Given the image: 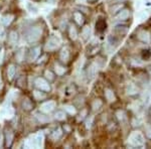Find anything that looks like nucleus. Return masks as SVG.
<instances>
[{"label": "nucleus", "instance_id": "obj_1", "mask_svg": "<svg viewBox=\"0 0 151 149\" xmlns=\"http://www.w3.org/2000/svg\"><path fill=\"white\" fill-rule=\"evenodd\" d=\"M42 35V28L40 26H35L31 27L26 33V40L28 42H35L40 38Z\"/></svg>", "mask_w": 151, "mask_h": 149}, {"label": "nucleus", "instance_id": "obj_2", "mask_svg": "<svg viewBox=\"0 0 151 149\" xmlns=\"http://www.w3.org/2000/svg\"><path fill=\"white\" fill-rule=\"evenodd\" d=\"M129 143L133 146H136V147H139V146H142L145 142L144 136L140 133V132H132L130 134L128 138Z\"/></svg>", "mask_w": 151, "mask_h": 149}, {"label": "nucleus", "instance_id": "obj_3", "mask_svg": "<svg viewBox=\"0 0 151 149\" xmlns=\"http://www.w3.org/2000/svg\"><path fill=\"white\" fill-rule=\"evenodd\" d=\"M35 86L38 90L43 92H50V86L48 81H47L43 78H37L35 80Z\"/></svg>", "mask_w": 151, "mask_h": 149}, {"label": "nucleus", "instance_id": "obj_4", "mask_svg": "<svg viewBox=\"0 0 151 149\" xmlns=\"http://www.w3.org/2000/svg\"><path fill=\"white\" fill-rule=\"evenodd\" d=\"M60 41L58 38L52 36V37L48 38V40L47 41V45H45V48L47 50H55L57 48H60Z\"/></svg>", "mask_w": 151, "mask_h": 149}, {"label": "nucleus", "instance_id": "obj_5", "mask_svg": "<svg viewBox=\"0 0 151 149\" xmlns=\"http://www.w3.org/2000/svg\"><path fill=\"white\" fill-rule=\"evenodd\" d=\"M57 106L55 101H47V102H45L40 105V111L42 113H50L52 111H53Z\"/></svg>", "mask_w": 151, "mask_h": 149}, {"label": "nucleus", "instance_id": "obj_6", "mask_svg": "<svg viewBox=\"0 0 151 149\" xmlns=\"http://www.w3.org/2000/svg\"><path fill=\"white\" fill-rule=\"evenodd\" d=\"M138 40L144 43H149L151 40L150 33L148 32L147 30H141L140 32L138 33Z\"/></svg>", "mask_w": 151, "mask_h": 149}, {"label": "nucleus", "instance_id": "obj_7", "mask_svg": "<svg viewBox=\"0 0 151 149\" xmlns=\"http://www.w3.org/2000/svg\"><path fill=\"white\" fill-rule=\"evenodd\" d=\"M42 141H43V135L41 133L36 134L35 137L31 140V146L33 147H40L42 145Z\"/></svg>", "mask_w": 151, "mask_h": 149}, {"label": "nucleus", "instance_id": "obj_8", "mask_svg": "<svg viewBox=\"0 0 151 149\" xmlns=\"http://www.w3.org/2000/svg\"><path fill=\"white\" fill-rule=\"evenodd\" d=\"M40 55V48H38V46L33 48L32 50L29 52V57H28L29 60H30V62H32V60H36Z\"/></svg>", "mask_w": 151, "mask_h": 149}, {"label": "nucleus", "instance_id": "obj_9", "mask_svg": "<svg viewBox=\"0 0 151 149\" xmlns=\"http://www.w3.org/2000/svg\"><path fill=\"white\" fill-rule=\"evenodd\" d=\"M13 138H14V134L13 132L9 129H6L5 131V140H6V146L7 147H10L11 144H12V141H13Z\"/></svg>", "mask_w": 151, "mask_h": 149}, {"label": "nucleus", "instance_id": "obj_10", "mask_svg": "<svg viewBox=\"0 0 151 149\" xmlns=\"http://www.w3.org/2000/svg\"><path fill=\"white\" fill-rule=\"evenodd\" d=\"M105 98H106L107 101L110 102V103H113V102H115V100H116L115 94H114V92L110 89L105 90Z\"/></svg>", "mask_w": 151, "mask_h": 149}, {"label": "nucleus", "instance_id": "obj_11", "mask_svg": "<svg viewBox=\"0 0 151 149\" xmlns=\"http://www.w3.org/2000/svg\"><path fill=\"white\" fill-rule=\"evenodd\" d=\"M70 58V52L68 48H64L60 53V60L64 63H68Z\"/></svg>", "mask_w": 151, "mask_h": 149}, {"label": "nucleus", "instance_id": "obj_12", "mask_svg": "<svg viewBox=\"0 0 151 149\" xmlns=\"http://www.w3.org/2000/svg\"><path fill=\"white\" fill-rule=\"evenodd\" d=\"M16 74V68L14 65H9L8 68H7V77H8L9 80H12L14 78V76Z\"/></svg>", "mask_w": 151, "mask_h": 149}, {"label": "nucleus", "instance_id": "obj_13", "mask_svg": "<svg viewBox=\"0 0 151 149\" xmlns=\"http://www.w3.org/2000/svg\"><path fill=\"white\" fill-rule=\"evenodd\" d=\"M14 16L11 15V14H7V15H4L3 17L1 18V23L3 24L4 26H8L10 25L11 22L13 21Z\"/></svg>", "mask_w": 151, "mask_h": 149}, {"label": "nucleus", "instance_id": "obj_14", "mask_svg": "<svg viewBox=\"0 0 151 149\" xmlns=\"http://www.w3.org/2000/svg\"><path fill=\"white\" fill-rule=\"evenodd\" d=\"M8 40H9V42L12 43V45L16 43L18 41V33L14 30L10 31L8 35Z\"/></svg>", "mask_w": 151, "mask_h": 149}, {"label": "nucleus", "instance_id": "obj_15", "mask_svg": "<svg viewBox=\"0 0 151 149\" xmlns=\"http://www.w3.org/2000/svg\"><path fill=\"white\" fill-rule=\"evenodd\" d=\"M73 16H74L75 21L79 24V25H82V24L84 23V16H83V14L81 13V12L76 11V12H74Z\"/></svg>", "mask_w": 151, "mask_h": 149}, {"label": "nucleus", "instance_id": "obj_16", "mask_svg": "<svg viewBox=\"0 0 151 149\" xmlns=\"http://www.w3.org/2000/svg\"><path fill=\"white\" fill-rule=\"evenodd\" d=\"M129 15H130V13H129V10L127 9H124V10L119 12V14L116 16V18L118 19V20H126V19H128Z\"/></svg>", "mask_w": 151, "mask_h": 149}, {"label": "nucleus", "instance_id": "obj_17", "mask_svg": "<svg viewBox=\"0 0 151 149\" xmlns=\"http://www.w3.org/2000/svg\"><path fill=\"white\" fill-rule=\"evenodd\" d=\"M90 35H91V28H90V26H84L83 29H82V37H83V40H89Z\"/></svg>", "mask_w": 151, "mask_h": 149}, {"label": "nucleus", "instance_id": "obj_18", "mask_svg": "<svg viewBox=\"0 0 151 149\" xmlns=\"http://www.w3.org/2000/svg\"><path fill=\"white\" fill-rule=\"evenodd\" d=\"M126 91H127L128 95L132 96V95H135L138 92V89L134 84H129V86H127V88H126Z\"/></svg>", "mask_w": 151, "mask_h": 149}, {"label": "nucleus", "instance_id": "obj_19", "mask_svg": "<svg viewBox=\"0 0 151 149\" xmlns=\"http://www.w3.org/2000/svg\"><path fill=\"white\" fill-rule=\"evenodd\" d=\"M22 108L24 110H26V111H29V110H31L33 108V105L32 103L30 102V100H28V99H23V101H22Z\"/></svg>", "mask_w": 151, "mask_h": 149}, {"label": "nucleus", "instance_id": "obj_20", "mask_svg": "<svg viewBox=\"0 0 151 149\" xmlns=\"http://www.w3.org/2000/svg\"><path fill=\"white\" fill-rule=\"evenodd\" d=\"M37 120L40 122V123H47V122H50V118L47 115H43V114H40V113H37L35 115Z\"/></svg>", "mask_w": 151, "mask_h": 149}, {"label": "nucleus", "instance_id": "obj_21", "mask_svg": "<svg viewBox=\"0 0 151 149\" xmlns=\"http://www.w3.org/2000/svg\"><path fill=\"white\" fill-rule=\"evenodd\" d=\"M96 73H97V68H96V66L94 65H91L89 67V69H88L87 71V74H88V77H90L92 79V78H94L95 77V75H96Z\"/></svg>", "mask_w": 151, "mask_h": 149}, {"label": "nucleus", "instance_id": "obj_22", "mask_svg": "<svg viewBox=\"0 0 151 149\" xmlns=\"http://www.w3.org/2000/svg\"><path fill=\"white\" fill-rule=\"evenodd\" d=\"M69 35L73 40H76L78 38V31H77V28H76L75 26H70Z\"/></svg>", "mask_w": 151, "mask_h": 149}, {"label": "nucleus", "instance_id": "obj_23", "mask_svg": "<svg viewBox=\"0 0 151 149\" xmlns=\"http://www.w3.org/2000/svg\"><path fill=\"white\" fill-rule=\"evenodd\" d=\"M55 72L58 76H63L65 73V69L63 67V66L58 65V63H55Z\"/></svg>", "mask_w": 151, "mask_h": 149}, {"label": "nucleus", "instance_id": "obj_24", "mask_svg": "<svg viewBox=\"0 0 151 149\" xmlns=\"http://www.w3.org/2000/svg\"><path fill=\"white\" fill-rule=\"evenodd\" d=\"M33 97H35V100L40 101V100L45 98V94H43V91L40 92V90H35V91H33Z\"/></svg>", "mask_w": 151, "mask_h": 149}, {"label": "nucleus", "instance_id": "obj_25", "mask_svg": "<svg viewBox=\"0 0 151 149\" xmlns=\"http://www.w3.org/2000/svg\"><path fill=\"white\" fill-rule=\"evenodd\" d=\"M55 118L58 121H64L67 119V115L64 111H58L57 113L55 114Z\"/></svg>", "mask_w": 151, "mask_h": 149}, {"label": "nucleus", "instance_id": "obj_26", "mask_svg": "<svg viewBox=\"0 0 151 149\" xmlns=\"http://www.w3.org/2000/svg\"><path fill=\"white\" fill-rule=\"evenodd\" d=\"M102 105H103V102H102L100 99H96L93 103H92V108H93L94 111H97V110H99L101 108Z\"/></svg>", "mask_w": 151, "mask_h": 149}, {"label": "nucleus", "instance_id": "obj_27", "mask_svg": "<svg viewBox=\"0 0 151 149\" xmlns=\"http://www.w3.org/2000/svg\"><path fill=\"white\" fill-rule=\"evenodd\" d=\"M64 108L70 115H75L77 113V109L73 105H65V106H64Z\"/></svg>", "mask_w": 151, "mask_h": 149}, {"label": "nucleus", "instance_id": "obj_28", "mask_svg": "<svg viewBox=\"0 0 151 149\" xmlns=\"http://www.w3.org/2000/svg\"><path fill=\"white\" fill-rule=\"evenodd\" d=\"M62 135H63V130L60 128H58L57 130L53 131L52 134L53 139H60V137H62Z\"/></svg>", "mask_w": 151, "mask_h": 149}, {"label": "nucleus", "instance_id": "obj_29", "mask_svg": "<svg viewBox=\"0 0 151 149\" xmlns=\"http://www.w3.org/2000/svg\"><path fill=\"white\" fill-rule=\"evenodd\" d=\"M24 58V50L23 48H20L15 55V58L17 60V62H21Z\"/></svg>", "mask_w": 151, "mask_h": 149}, {"label": "nucleus", "instance_id": "obj_30", "mask_svg": "<svg viewBox=\"0 0 151 149\" xmlns=\"http://www.w3.org/2000/svg\"><path fill=\"white\" fill-rule=\"evenodd\" d=\"M45 77H47V79H48L50 81L53 80V75H52V73L50 72V71H45Z\"/></svg>", "mask_w": 151, "mask_h": 149}, {"label": "nucleus", "instance_id": "obj_31", "mask_svg": "<svg viewBox=\"0 0 151 149\" xmlns=\"http://www.w3.org/2000/svg\"><path fill=\"white\" fill-rule=\"evenodd\" d=\"M117 116H118V118L120 119V120H122L124 118V112L123 111H118L117 112Z\"/></svg>", "mask_w": 151, "mask_h": 149}, {"label": "nucleus", "instance_id": "obj_32", "mask_svg": "<svg viewBox=\"0 0 151 149\" xmlns=\"http://www.w3.org/2000/svg\"><path fill=\"white\" fill-rule=\"evenodd\" d=\"M3 55H4V50H2L0 52V63H2V60H3Z\"/></svg>", "mask_w": 151, "mask_h": 149}, {"label": "nucleus", "instance_id": "obj_33", "mask_svg": "<svg viewBox=\"0 0 151 149\" xmlns=\"http://www.w3.org/2000/svg\"><path fill=\"white\" fill-rule=\"evenodd\" d=\"M86 114H87V111H86V110H83V114H82V115H80L81 117H80L79 119H81V120H82V119H84V118H85V115H86Z\"/></svg>", "mask_w": 151, "mask_h": 149}, {"label": "nucleus", "instance_id": "obj_34", "mask_svg": "<svg viewBox=\"0 0 151 149\" xmlns=\"http://www.w3.org/2000/svg\"><path fill=\"white\" fill-rule=\"evenodd\" d=\"M3 87V82H2V77H1V73H0V90Z\"/></svg>", "mask_w": 151, "mask_h": 149}, {"label": "nucleus", "instance_id": "obj_35", "mask_svg": "<svg viewBox=\"0 0 151 149\" xmlns=\"http://www.w3.org/2000/svg\"><path fill=\"white\" fill-rule=\"evenodd\" d=\"M55 1H57V0H47V2H48V3H52V4L55 3Z\"/></svg>", "mask_w": 151, "mask_h": 149}, {"label": "nucleus", "instance_id": "obj_36", "mask_svg": "<svg viewBox=\"0 0 151 149\" xmlns=\"http://www.w3.org/2000/svg\"><path fill=\"white\" fill-rule=\"evenodd\" d=\"M78 2H81V3H86L87 0H77Z\"/></svg>", "mask_w": 151, "mask_h": 149}, {"label": "nucleus", "instance_id": "obj_37", "mask_svg": "<svg viewBox=\"0 0 151 149\" xmlns=\"http://www.w3.org/2000/svg\"><path fill=\"white\" fill-rule=\"evenodd\" d=\"M2 146V136L0 135V147Z\"/></svg>", "mask_w": 151, "mask_h": 149}, {"label": "nucleus", "instance_id": "obj_38", "mask_svg": "<svg viewBox=\"0 0 151 149\" xmlns=\"http://www.w3.org/2000/svg\"><path fill=\"white\" fill-rule=\"evenodd\" d=\"M2 32H3V29H2V27H0V35H1Z\"/></svg>", "mask_w": 151, "mask_h": 149}, {"label": "nucleus", "instance_id": "obj_39", "mask_svg": "<svg viewBox=\"0 0 151 149\" xmlns=\"http://www.w3.org/2000/svg\"><path fill=\"white\" fill-rule=\"evenodd\" d=\"M87 1H89V2H95V1H97V0H87Z\"/></svg>", "mask_w": 151, "mask_h": 149}, {"label": "nucleus", "instance_id": "obj_40", "mask_svg": "<svg viewBox=\"0 0 151 149\" xmlns=\"http://www.w3.org/2000/svg\"><path fill=\"white\" fill-rule=\"evenodd\" d=\"M149 74L151 75V69H150V71H149Z\"/></svg>", "mask_w": 151, "mask_h": 149}]
</instances>
